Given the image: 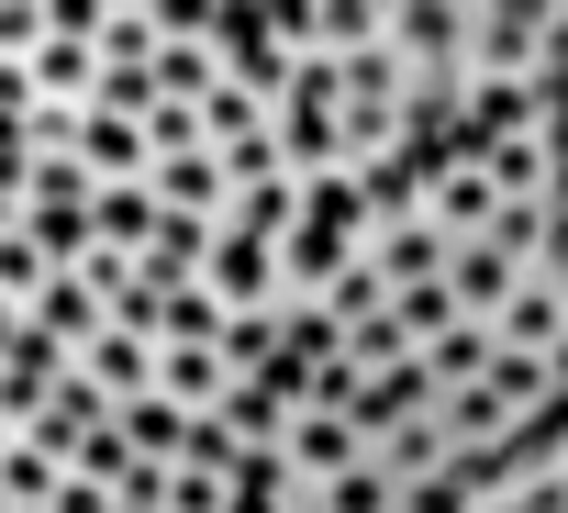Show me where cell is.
<instances>
[{
    "label": "cell",
    "instance_id": "1",
    "mask_svg": "<svg viewBox=\"0 0 568 513\" xmlns=\"http://www.w3.org/2000/svg\"><path fill=\"white\" fill-rule=\"evenodd\" d=\"M535 68H546V0H468L457 79L468 90H535Z\"/></svg>",
    "mask_w": 568,
    "mask_h": 513
},
{
    "label": "cell",
    "instance_id": "2",
    "mask_svg": "<svg viewBox=\"0 0 568 513\" xmlns=\"http://www.w3.org/2000/svg\"><path fill=\"white\" fill-rule=\"evenodd\" d=\"M101 0H45V46L23 57V90L34 112H90L101 101Z\"/></svg>",
    "mask_w": 568,
    "mask_h": 513
},
{
    "label": "cell",
    "instance_id": "3",
    "mask_svg": "<svg viewBox=\"0 0 568 513\" xmlns=\"http://www.w3.org/2000/svg\"><path fill=\"white\" fill-rule=\"evenodd\" d=\"M379 46H390L413 79H457V46H468V0H379Z\"/></svg>",
    "mask_w": 568,
    "mask_h": 513
},
{
    "label": "cell",
    "instance_id": "4",
    "mask_svg": "<svg viewBox=\"0 0 568 513\" xmlns=\"http://www.w3.org/2000/svg\"><path fill=\"white\" fill-rule=\"evenodd\" d=\"M201 291L223 302V313H278V245L267 234H212V269H201Z\"/></svg>",
    "mask_w": 568,
    "mask_h": 513
},
{
    "label": "cell",
    "instance_id": "5",
    "mask_svg": "<svg viewBox=\"0 0 568 513\" xmlns=\"http://www.w3.org/2000/svg\"><path fill=\"white\" fill-rule=\"evenodd\" d=\"M357 457H368V446H357V424H346V413H324V402H302V413H291V435H278V469H291L302 491L346 480Z\"/></svg>",
    "mask_w": 568,
    "mask_h": 513
},
{
    "label": "cell",
    "instance_id": "6",
    "mask_svg": "<svg viewBox=\"0 0 568 513\" xmlns=\"http://www.w3.org/2000/svg\"><path fill=\"white\" fill-rule=\"evenodd\" d=\"M357 256L379 269V291H390V302H402V291H424V280H446V234H435L424 212H413V223H368V245H357Z\"/></svg>",
    "mask_w": 568,
    "mask_h": 513
},
{
    "label": "cell",
    "instance_id": "7",
    "mask_svg": "<svg viewBox=\"0 0 568 513\" xmlns=\"http://www.w3.org/2000/svg\"><path fill=\"white\" fill-rule=\"evenodd\" d=\"M513 291H524V269H513L490 234H479V245H446V313H457V324H490Z\"/></svg>",
    "mask_w": 568,
    "mask_h": 513
},
{
    "label": "cell",
    "instance_id": "8",
    "mask_svg": "<svg viewBox=\"0 0 568 513\" xmlns=\"http://www.w3.org/2000/svg\"><path fill=\"white\" fill-rule=\"evenodd\" d=\"M145 190H156V212H190V223H223V212H234V179H223V157H212V145L156 157V168H145Z\"/></svg>",
    "mask_w": 568,
    "mask_h": 513
},
{
    "label": "cell",
    "instance_id": "9",
    "mask_svg": "<svg viewBox=\"0 0 568 513\" xmlns=\"http://www.w3.org/2000/svg\"><path fill=\"white\" fill-rule=\"evenodd\" d=\"M413 413H435V380H424V358H402V369H379V380H357L346 391V424H357V446H379L390 424H413Z\"/></svg>",
    "mask_w": 568,
    "mask_h": 513
},
{
    "label": "cell",
    "instance_id": "10",
    "mask_svg": "<svg viewBox=\"0 0 568 513\" xmlns=\"http://www.w3.org/2000/svg\"><path fill=\"white\" fill-rule=\"evenodd\" d=\"M79 168H90V190H145L156 145H145V123H123V112H90V123H79Z\"/></svg>",
    "mask_w": 568,
    "mask_h": 513
},
{
    "label": "cell",
    "instance_id": "11",
    "mask_svg": "<svg viewBox=\"0 0 568 513\" xmlns=\"http://www.w3.org/2000/svg\"><path fill=\"white\" fill-rule=\"evenodd\" d=\"M223 391H234V358L223 346H156V402H179L201 424V413H223Z\"/></svg>",
    "mask_w": 568,
    "mask_h": 513
},
{
    "label": "cell",
    "instance_id": "12",
    "mask_svg": "<svg viewBox=\"0 0 568 513\" xmlns=\"http://www.w3.org/2000/svg\"><path fill=\"white\" fill-rule=\"evenodd\" d=\"M490 346H501V358H568V302L524 280V291L490 313Z\"/></svg>",
    "mask_w": 568,
    "mask_h": 513
},
{
    "label": "cell",
    "instance_id": "13",
    "mask_svg": "<svg viewBox=\"0 0 568 513\" xmlns=\"http://www.w3.org/2000/svg\"><path fill=\"white\" fill-rule=\"evenodd\" d=\"M101 68H145L156 46H168V0H101Z\"/></svg>",
    "mask_w": 568,
    "mask_h": 513
},
{
    "label": "cell",
    "instance_id": "14",
    "mask_svg": "<svg viewBox=\"0 0 568 513\" xmlns=\"http://www.w3.org/2000/svg\"><path fill=\"white\" fill-rule=\"evenodd\" d=\"M490 491H513V480H501V469H468V457H446V469L402 480V513H479Z\"/></svg>",
    "mask_w": 568,
    "mask_h": 513
},
{
    "label": "cell",
    "instance_id": "15",
    "mask_svg": "<svg viewBox=\"0 0 568 513\" xmlns=\"http://www.w3.org/2000/svg\"><path fill=\"white\" fill-rule=\"evenodd\" d=\"M90 245L145 256V245H156V190H90Z\"/></svg>",
    "mask_w": 568,
    "mask_h": 513
},
{
    "label": "cell",
    "instance_id": "16",
    "mask_svg": "<svg viewBox=\"0 0 568 513\" xmlns=\"http://www.w3.org/2000/svg\"><path fill=\"white\" fill-rule=\"evenodd\" d=\"M112 435H123V446H134L145 469H179V446H190V413L145 391V402H123V413H112Z\"/></svg>",
    "mask_w": 568,
    "mask_h": 513
},
{
    "label": "cell",
    "instance_id": "17",
    "mask_svg": "<svg viewBox=\"0 0 568 513\" xmlns=\"http://www.w3.org/2000/svg\"><path fill=\"white\" fill-rule=\"evenodd\" d=\"M23 324H34V335H45V346H68V358H79V346H90V335H101V302H90V291H79V280H68V269H57V280H45V302H34V313H23Z\"/></svg>",
    "mask_w": 568,
    "mask_h": 513
},
{
    "label": "cell",
    "instance_id": "18",
    "mask_svg": "<svg viewBox=\"0 0 568 513\" xmlns=\"http://www.w3.org/2000/svg\"><path fill=\"white\" fill-rule=\"evenodd\" d=\"M302 223H324V234H346V245H368V179H357V168H335V179H313V190H302Z\"/></svg>",
    "mask_w": 568,
    "mask_h": 513
},
{
    "label": "cell",
    "instance_id": "19",
    "mask_svg": "<svg viewBox=\"0 0 568 513\" xmlns=\"http://www.w3.org/2000/svg\"><path fill=\"white\" fill-rule=\"evenodd\" d=\"M313 513H402V480L379 469V457H357L346 480H324V491H302Z\"/></svg>",
    "mask_w": 568,
    "mask_h": 513
},
{
    "label": "cell",
    "instance_id": "20",
    "mask_svg": "<svg viewBox=\"0 0 568 513\" xmlns=\"http://www.w3.org/2000/svg\"><path fill=\"white\" fill-rule=\"evenodd\" d=\"M57 480H68V469H57L45 446H23V435L0 446V502H12V513H45V502H57Z\"/></svg>",
    "mask_w": 568,
    "mask_h": 513
},
{
    "label": "cell",
    "instance_id": "21",
    "mask_svg": "<svg viewBox=\"0 0 568 513\" xmlns=\"http://www.w3.org/2000/svg\"><path fill=\"white\" fill-rule=\"evenodd\" d=\"M479 369H490V324H446V335L424 346V380H435V391H468Z\"/></svg>",
    "mask_w": 568,
    "mask_h": 513
},
{
    "label": "cell",
    "instance_id": "22",
    "mask_svg": "<svg viewBox=\"0 0 568 513\" xmlns=\"http://www.w3.org/2000/svg\"><path fill=\"white\" fill-rule=\"evenodd\" d=\"M368 457H379L390 480H424V469H446V424H435V413H413V424H390Z\"/></svg>",
    "mask_w": 568,
    "mask_h": 513
},
{
    "label": "cell",
    "instance_id": "23",
    "mask_svg": "<svg viewBox=\"0 0 568 513\" xmlns=\"http://www.w3.org/2000/svg\"><path fill=\"white\" fill-rule=\"evenodd\" d=\"M45 280H57V269H45V245L12 223V234H0V302H12V313H34V302H45Z\"/></svg>",
    "mask_w": 568,
    "mask_h": 513
},
{
    "label": "cell",
    "instance_id": "24",
    "mask_svg": "<svg viewBox=\"0 0 568 513\" xmlns=\"http://www.w3.org/2000/svg\"><path fill=\"white\" fill-rule=\"evenodd\" d=\"M402 358H413V335H402V324H390V302H379V313H357V324H346V369H357V380H379V369H402Z\"/></svg>",
    "mask_w": 568,
    "mask_h": 513
},
{
    "label": "cell",
    "instance_id": "25",
    "mask_svg": "<svg viewBox=\"0 0 568 513\" xmlns=\"http://www.w3.org/2000/svg\"><path fill=\"white\" fill-rule=\"evenodd\" d=\"M45 46V0H0V68H23Z\"/></svg>",
    "mask_w": 568,
    "mask_h": 513
},
{
    "label": "cell",
    "instance_id": "26",
    "mask_svg": "<svg viewBox=\"0 0 568 513\" xmlns=\"http://www.w3.org/2000/svg\"><path fill=\"white\" fill-rule=\"evenodd\" d=\"M45 513H112V491H90V480H57V502Z\"/></svg>",
    "mask_w": 568,
    "mask_h": 513
},
{
    "label": "cell",
    "instance_id": "27",
    "mask_svg": "<svg viewBox=\"0 0 568 513\" xmlns=\"http://www.w3.org/2000/svg\"><path fill=\"white\" fill-rule=\"evenodd\" d=\"M513 491H524V513H568V491H557V480H513Z\"/></svg>",
    "mask_w": 568,
    "mask_h": 513
},
{
    "label": "cell",
    "instance_id": "28",
    "mask_svg": "<svg viewBox=\"0 0 568 513\" xmlns=\"http://www.w3.org/2000/svg\"><path fill=\"white\" fill-rule=\"evenodd\" d=\"M479 513H524V491H490V502H479Z\"/></svg>",
    "mask_w": 568,
    "mask_h": 513
},
{
    "label": "cell",
    "instance_id": "29",
    "mask_svg": "<svg viewBox=\"0 0 568 513\" xmlns=\"http://www.w3.org/2000/svg\"><path fill=\"white\" fill-rule=\"evenodd\" d=\"M12 324H23V313H12V302H0V346H12Z\"/></svg>",
    "mask_w": 568,
    "mask_h": 513
},
{
    "label": "cell",
    "instance_id": "30",
    "mask_svg": "<svg viewBox=\"0 0 568 513\" xmlns=\"http://www.w3.org/2000/svg\"><path fill=\"white\" fill-rule=\"evenodd\" d=\"M546 480H557V491H568V446H557V469H546Z\"/></svg>",
    "mask_w": 568,
    "mask_h": 513
},
{
    "label": "cell",
    "instance_id": "31",
    "mask_svg": "<svg viewBox=\"0 0 568 513\" xmlns=\"http://www.w3.org/2000/svg\"><path fill=\"white\" fill-rule=\"evenodd\" d=\"M291 513H313V502H291Z\"/></svg>",
    "mask_w": 568,
    "mask_h": 513
},
{
    "label": "cell",
    "instance_id": "32",
    "mask_svg": "<svg viewBox=\"0 0 568 513\" xmlns=\"http://www.w3.org/2000/svg\"><path fill=\"white\" fill-rule=\"evenodd\" d=\"M0 513H12V502H0Z\"/></svg>",
    "mask_w": 568,
    "mask_h": 513
}]
</instances>
